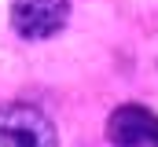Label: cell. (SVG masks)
Masks as SVG:
<instances>
[{"label":"cell","mask_w":158,"mask_h":147,"mask_svg":"<svg viewBox=\"0 0 158 147\" xmlns=\"http://www.w3.org/2000/svg\"><path fill=\"white\" fill-rule=\"evenodd\" d=\"M0 147H59V136L40 107L0 103Z\"/></svg>","instance_id":"6da1fadb"},{"label":"cell","mask_w":158,"mask_h":147,"mask_svg":"<svg viewBox=\"0 0 158 147\" xmlns=\"http://www.w3.org/2000/svg\"><path fill=\"white\" fill-rule=\"evenodd\" d=\"M70 22V0H11V26L26 40L55 37Z\"/></svg>","instance_id":"7a4b0ae2"},{"label":"cell","mask_w":158,"mask_h":147,"mask_svg":"<svg viewBox=\"0 0 158 147\" xmlns=\"http://www.w3.org/2000/svg\"><path fill=\"white\" fill-rule=\"evenodd\" d=\"M110 147H158V114L143 103H121L107 118Z\"/></svg>","instance_id":"3957f363"}]
</instances>
